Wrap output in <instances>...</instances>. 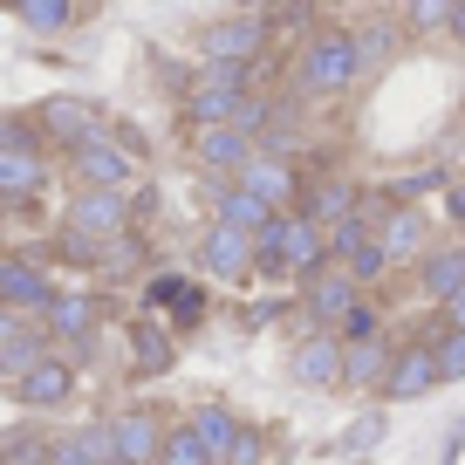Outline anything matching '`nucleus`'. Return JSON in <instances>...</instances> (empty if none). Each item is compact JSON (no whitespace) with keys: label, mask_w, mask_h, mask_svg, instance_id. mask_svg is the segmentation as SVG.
Here are the masks:
<instances>
[{"label":"nucleus","mask_w":465,"mask_h":465,"mask_svg":"<svg viewBox=\"0 0 465 465\" xmlns=\"http://www.w3.org/2000/svg\"><path fill=\"white\" fill-rule=\"evenodd\" d=\"M288 377L302 391H342V342H335V329H294Z\"/></svg>","instance_id":"12"},{"label":"nucleus","mask_w":465,"mask_h":465,"mask_svg":"<svg viewBox=\"0 0 465 465\" xmlns=\"http://www.w3.org/2000/svg\"><path fill=\"white\" fill-rule=\"evenodd\" d=\"M465 459V418H451V431L438 438V465H459Z\"/></svg>","instance_id":"38"},{"label":"nucleus","mask_w":465,"mask_h":465,"mask_svg":"<svg viewBox=\"0 0 465 465\" xmlns=\"http://www.w3.org/2000/svg\"><path fill=\"white\" fill-rule=\"evenodd\" d=\"M35 131H42V144L75 151V144H89V137H103L110 124H103V110L89 96H48L42 110H35Z\"/></svg>","instance_id":"14"},{"label":"nucleus","mask_w":465,"mask_h":465,"mask_svg":"<svg viewBox=\"0 0 465 465\" xmlns=\"http://www.w3.org/2000/svg\"><path fill=\"white\" fill-rule=\"evenodd\" d=\"M431 322H438V329H465V288H459V294H445Z\"/></svg>","instance_id":"40"},{"label":"nucleus","mask_w":465,"mask_h":465,"mask_svg":"<svg viewBox=\"0 0 465 465\" xmlns=\"http://www.w3.org/2000/svg\"><path fill=\"white\" fill-rule=\"evenodd\" d=\"M445 35L465 48V0H451V15H445Z\"/></svg>","instance_id":"43"},{"label":"nucleus","mask_w":465,"mask_h":465,"mask_svg":"<svg viewBox=\"0 0 465 465\" xmlns=\"http://www.w3.org/2000/svg\"><path fill=\"white\" fill-rule=\"evenodd\" d=\"M0 308H7V288H0Z\"/></svg>","instance_id":"45"},{"label":"nucleus","mask_w":465,"mask_h":465,"mask_svg":"<svg viewBox=\"0 0 465 465\" xmlns=\"http://www.w3.org/2000/svg\"><path fill=\"white\" fill-rule=\"evenodd\" d=\"M62 172L75 178V192H137V178H144V158H137V144H124V137H89V144L62 151Z\"/></svg>","instance_id":"3"},{"label":"nucleus","mask_w":465,"mask_h":465,"mask_svg":"<svg viewBox=\"0 0 465 465\" xmlns=\"http://www.w3.org/2000/svg\"><path fill=\"white\" fill-rule=\"evenodd\" d=\"M240 424H247V418H240V411H232V404H219V397H199V404H192L185 411V431L192 438H199V445H205V459H226V451H232V438H240Z\"/></svg>","instance_id":"22"},{"label":"nucleus","mask_w":465,"mask_h":465,"mask_svg":"<svg viewBox=\"0 0 465 465\" xmlns=\"http://www.w3.org/2000/svg\"><path fill=\"white\" fill-rule=\"evenodd\" d=\"M445 15H451V0H404V28L411 35H445Z\"/></svg>","instance_id":"35"},{"label":"nucleus","mask_w":465,"mask_h":465,"mask_svg":"<svg viewBox=\"0 0 465 465\" xmlns=\"http://www.w3.org/2000/svg\"><path fill=\"white\" fill-rule=\"evenodd\" d=\"M213 219H219V226H232V232H247V240H253V232H261V226H267L274 213H267V205L253 199V192H240V185H219V192H213Z\"/></svg>","instance_id":"26"},{"label":"nucleus","mask_w":465,"mask_h":465,"mask_svg":"<svg viewBox=\"0 0 465 465\" xmlns=\"http://www.w3.org/2000/svg\"><path fill=\"white\" fill-rule=\"evenodd\" d=\"M424 342H431V356H438V383H465V329L424 322Z\"/></svg>","instance_id":"28"},{"label":"nucleus","mask_w":465,"mask_h":465,"mask_svg":"<svg viewBox=\"0 0 465 465\" xmlns=\"http://www.w3.org/2000/svg\"><path fill=\"white\" fill-rule=\"evenodd\" d=\"M151 465H213V459H205V445L185 431V418H178L172 431H164V445H158V459H151Z\"/></svg>","instance_id":"33"},{"label":"nucleus","mask_w":465,"mask_h":465,"mask_svg":"<svg viewBox=\"0 0 465 465\" xmlns=\"http://www.w3.org/2000/svg\"><path fill=\"white\" fill-rule=\"evenodd\" d=\"M0 144H21V151H48L42 131H35V116H0Z\"/></svg>","instance_id":"37"},{"label":"nucleus","mask_w":465,"mask_h":465,"mask_svg":"<svg viewBox=\"0 0 465 465\" xmlns=\"http://www.w3.org/2000/svg\"><path fill=\"white\" fill-rule=\"evenodd\" d=\"M411 281H418V294H424L431 308L445 302V294H459V288H465V240H445V247L431 240V253L411 267Z\"/></svg>","instance_id":"21"},{"label":"nucleus","mask_w":465,"mask_h":465,"mask_svg":"<svg viewBox=\"0 0 465 465\" xmlns=\"http://www.w3.org/2000/svg\"><path fill=\"white\" fill-rule=\"evenodd\" d=\"M370 247L391 261V274H397V267H418L424 253H431V213H424V205L391 199L377 213V226H370Z\"/></svg>","instance_id":"5"},{"label":"nucleus","mask_w":465,"mask_h":465,"mask_svg":"<svg viewBox=\"0 0 465 465\" xmlns=\"http://www.w3.org/2000/svg\"><path fill=\"white\" fill-rule=\"evenodd\" d=\"M335 342H383V302L377 294H363V302L335 322Z\"/></svg>","instance_id":"29"},{"label":"nucleus","mask_w":465,"mask_h":465,"mask_svg":"<svg viewBox=\"0 0 465 465\" xmlns=\"http://www.w3.org/2000/svg\"><path fill=\"white\" fill-rule=\"evenodd\" d=\"M329 261V240H322L315 219L302 213H274L261 232H253V274L261 281H302Z\"/></svg>","instance_id":"1"},{"label":"nucleus","mask_w":465,"mask_h":465,"mask_svg":"<svg viewBox=\"0 0 465 465\" xmlns=\"http://www.w3.org/2000/svg\"><path fill=\"white\" fill-rule=\"evenodd\" d=\"M185 281L192 274H178V267H151V274H144V315H172V302H178V294H185Z\"/></svg>","instance_id":"30"},{"label":"nucleus","mask_w":465,"mask_h":465,"mask_svg":"<svg viewBox=\"0 0 465 465\" xmlns=\"http://www.w3.org/2000/svg\"><path fill=\"white\" fill-rule=\"evenodd\" d=\"M7 397H15L28 418H48V411H62V404L75 397V363L62 356V349H48L35 370H21V377L7 383Z\"/></svg>","instance_id":"10"},{"label":"nucleus","mask_w":465,"mask_h":465,"mask_svg":"<svg viewBox=\"0 0 465 465\" xmlns=\"http://www.w3.org/2000/svg\"><path fill=\"white\" fill-rule=\"evenodd\" d=\"M103 281H131V274H151V240L144 226H124L116 240H103Z\"/></svg>","instance_id":"25"},{"label":"nucleus","mask_w":465,"mask_h":465,"mask_svg":"<svg viewBox=\"0 0 465 465\" xmlns=\"http://www.w3.org/2000/svg\"><path fill=\"white\" fill-rule=\"evenodd\" d=\"M124 349H131V377L137 383L172 377V363H178V335L164 329L158 315H131V322H124Z\"/></svg>","instance_id":"17"},{"label":"nucleus","mask_w":465,"mask_h":465,"mask_svg":"<svg viewBox=\"0 0 465 465\" xmlns=\"http://www.w3.org/2000/svg\"><path fill=\"white\" fill-rule=\"evenodd\" d=\"M322 240H329V261H349V253L370 247V219L349 213V219H335V226H322Z\"/></svg>","instance_id":"31"},{"label":"nucleus","mask_w":465,"mask_h":465,"mask_svg":"<svg viewBox=\"0 0 465 465\" xmlns=\"http://www.w3.org/2000/svg\"><path fill=\"white\" fill-rule=\"evenodd\" d=\"M48 465H124L116 438H110V418H75L69 431H55V459Z\"/></svg>","instance_id":"20"},{"label":"nucleus","mask_w":465,"mask_h":465,"mask_svg":"<svg viewBox=\"0 0 465 465\" xmlns=\"http://www.w3.org/2000/svg\"><path fill=\"white\" fill-rule=\"evenodd\" d=\"M438 391V356L424 335H411V342H391V370H383V391L377 404H418V397Z\"/></svg>","instance_id":"8"},{"label":"nucleus","mask_w":465,"mask_h":465,"mask_svg":"<svg viewBox=\"0 0 465 465\" xmlns=\"http://www.w3.org/2000/svg\"><path fill=\"white\" fill-rule=\"evenodd\" d=\"M267 445H274V438H267L261 424H240V438H232V451H226L219 465H261V459H267Z\"/></svg>","instance_id":"36"},{"label":"nucleus","mask_w":465,"mask_h":465,"mask_svg":"<svg viewBox=\"0 0 465 465\" xmlns=\"http://www.w3.org/2000/svg\"><path fill=\"white\" fill-rule=\"evenodd\" d=\"M342 267H349V281H356V288H363V294H377L383 281H391V261H383L377 247H363V253H349Z\"/></svg>","instance_id":"34"},{"label":"nucleus","mask_w":465,"mask_h":465,"mask_svg":"<svg viewBox=\"0 0 465 465\" xmlns=\"http://www.w3.org/2000/svg\"><path fill=\"white\" fill-rule=\"evenodd\" d=\"M48 185H55V164H48V151L0 144V205H35Z\"/></svg>","instance_id":"19"},{"label":"nucleus","mask_w":465,"mask_h":465,"mask_svg":"<svg viewBox=\"0 0 465 465\" xmlns=\"http://www.w3.org/2000/svg\"><path fill=\"white\" fill-rule=\"evenodd\" d=\"M247 158H253V137L232 131V124H205V131H192V164H199L205 178H219V185H232Z\"/></svg>","instance_id":"18"},{"label":"nucleus","mask_w":465,"mask_h":465,"mask_svg":"<svg viewBox=\"0 0 465 465\" xmlns=\"http://www.w3.org/2000/svg\"><path fill=\"white\" fill-rule=\"evenodd\" d=\"M42 329H48V342H55L62 356L75 363V356L96 342V329H103V302H96V294H69V288H62L55 308L42 315Z\"/></svg>","instance_id":"15"},{"label":"nucleus","mask_w":465,"mask_h":465,"mask_svg":"<svg viewBox=\"0 0 465 465\" xmlns=\"http://www.w3.org/2000/svg\"><path fill=\"white\" fill-rule=\"evenodd\" d=\"M0 219H7V205H0Z\"/></svg>","instance_id":"46"},{"label":"nucleus","mask_w":465,"mask_h":465,"mask_svg":"<svg viewBox=\"0 0 465 465\" xmlns=\"http://www.w3.org/2000/svg\"><path fill=\"white\" fill-rule=\"evenodd\" d=\"M0 288H7V308H15V315L42 322L48 308H55L62 281L48 274V261H35V253L21 247V253H0Z\"/></svg>","instance_id":"7"},{"label":"nucleus","mask_w":465,"mask_h":465,"mask_svg":"<svg viewBox=\"0 0 465 465\" xmlns=\"http://www.w3.org/2000/svg\"><path fill=\"white\" fill-rule=\"evenodd\" d=\"M383 370H391V342H342V391L377 397Z\"/></svg>","instance_id":"24"},{"label":"nucleus","mask_w":465,"mask_h":465,"mask_svg":"<svg viewBox=\"0 0 465 465\" xmlns=\"http://www.w3.org/2000/svg\"><path fill=\"white\" fill-rule=\"evenodd\" d=\"M294 288H302V302H294V308H302V322H315V329H335L349 308L363 302V288L349 281V267H342V261H322L315 274H302Z\"/></svg>","instance_id":"6"},{"label":"nucleus","mask_w":465,"mask_h":465,"mask_svg":"<svg viewBox=\"0 0 465 465\" xmlns=\"http://www.w3.org/2000/svg\"><path fill=\"white\" fill-rule=\"evenodd\" d=\"M459 178H465V151H459Z\"/></svg>","instance_id":"44"},{"label":"nucleus","mask_w":465,"mask_h":465,"mask_svg":"<svg viewBox=\"0 0 465 465\" xmlns=\"http://www.w3.org/2000/svg\"><path fill=\"white\" fill-rule=\"evenodd\" d=\"M7 15H15L21 28H35V35H62L75 21V0H7Z\"/></svg>","instance_id":"27"},{"label":"nucleus","mask_w":465,"mask_h":465,"mask_svg":"<svg viewBox=\"0 0 465 465\" xmlns=\"http://www.w3.org/2000/svg\"><path fill=\"white\" fill-rule=\"evenodd\" d=\"M363 83V48H356V28H322L308 35L302 62H294V89L308 103H335Z\"/></svg>","instance_id":"2"},{"label":"nucleus","mask_w":465,"mask_h":465,"mask_svg":"<svg viewBox=\"0 0 465 465\" xmlns=\"http://www.w3.org/2000/svg\"><path fill=\"white\" fill-rule=\"evenodd\" d=\"M383 424H391V418H383V404H370L363 418L349 424V431H335V451H342V459H356V451H370V445H377V438H383Z\"/></svg>","instance_id":"32"},{"label":"nucleus","mask_w":465,"mask_h":465,"mask_svg":"<svg viewBox=\"0 0 465 465\" xmlns=\"http://www.w3.org/2000/svg\"><path fill=\"white\" fill-rule=\"evenodd\" d=\"M281 308H288V302H253V308H247V329H267V322H274Z\"/></svg>","instance_id":"41"},{"label":"nucleus","mask_w":465,"mask_h":465,"mask_svg":"<svg viewBox=\"0 0 465 465\" xmlns=\"http://www.w3.org/2000/svg\"><path fill=\"white\" fill-rule=\"evenodd\" d=\"M55 459V431L42 418H7L0 431V465H48Z\"/></svg>","instance_id":"23"},{"label":"nucleus","mask_w":465,"mask_h":465,"mask_svg":"<svg viewBox=\"0 0 465 465\" xmlns=\"http://www.w3.org/2000/svg\"><path fill=\"white\" fill-rule=\"evenodd\" d=\"M199 274L219 281V288H247L253 281V240L213 219V226L199 232Z\"/></svg>","instance_id":"13"},{"label":"nucleus","mask_w":465,"mask_h":465,"mask_svg":"<svg viewBox=\"0 0 465 465\" xmlns=\"http://www.w3.org/2000/svg\"><path fill=\"white\" fill-rule=\"evenodd\" d=\"M55 226L89 232V240H116L124 226H137V205H131V192H75V199H62Z\"/></svg>","instance_id":"11"},{"label":"nucleus","mask_w":465,"mask_h":465,"mask_svg":"<svg viewBox=\"0 0 465 465\" xmlns=\"http://www.w3.org/2000/svg\"><path fill=\"white\" fill-rule=\"evenodd\" d=\"M21 329H28V315H15V308H0V349L15 342V335H21Z\"/></svg>","instance_id":"42"},{"label":"nucleus","mask_w":465,"mask_h":465,"mask_svg":"<svg viewBox=\"0 0 465 465\" xmlns=\"http://www.w3.org/2000/svg\"><path fill=\"white\" fill-rule=\"evenodd\" d=\"M267 42H274V21H267V15H226V21H213V28L199 35V55L253 69V62L267 55Z\"/></svg>","instance_id":"9"},{"label":"nucleus","mask_w":465,"mask_h":465,"mask_svg":"<svg viewBox=\"0 0 465 465\" xmlns=\"http://www.w3.org/2000/svg\"><path fill=\"white\" fill-rule=\"evenodd\" d=\"M103 418H110L116 459H124V465H151V459H158V445H164V431L178 424V411L172 404H151V397H131V404L103 411Z\"/></svg>","instance_id":"4"},{"label":"nucleus","mask_w":465,"mask_h":465,"mask_svg":"<svg viewBox=\"0 0 465 465\" xmlns=\"http://www.w3.org/2000/svg\"><path fill=\"white\" fill-rule=\"evenodd\" d=\"M232 185L253 192L267 213H294V199H302V172H294V158H274V151H253Z\"/></svg>","instance_id":"16"},{"label":"nucleus","mask_w":465,"mask_h":465,"mask_svg":"<svg viewBox=\"0 0 465 465\" xmlns=\"http://www.w3.org/2000/svg\"><path fill=\"white\" fill-rule=\"evenodd\" d=\"M445 219H451V240H465V178H451V192H445Z\"/></svg>","instance_id":"39"}]
</instances>
